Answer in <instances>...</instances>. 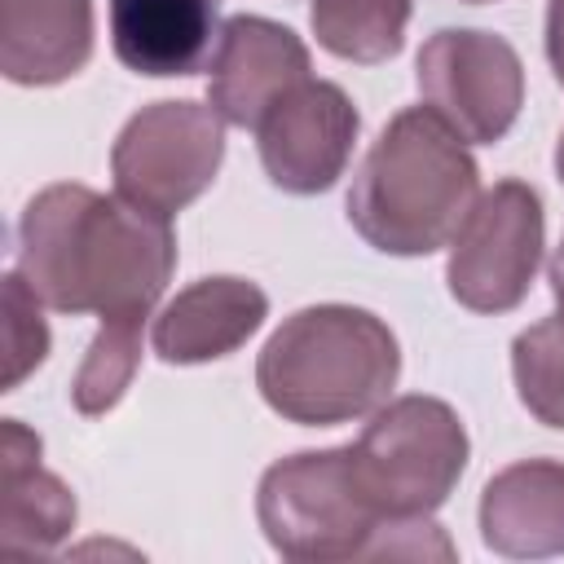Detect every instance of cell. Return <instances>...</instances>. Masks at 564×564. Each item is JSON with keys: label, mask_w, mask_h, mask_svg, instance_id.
<instances>
[{"label": "cell", "mask_w": 564, "mask_h": 564, "mask_svg": "<svg viewBox=\"0 0 564 564\" xmlns=\"http://www.w3.org/2000/svg\"><path fill=\"white\" fill-rule=\"evenodd\" d=\"M176 269L172 220L88 185L40 189L18 220V273L53 313L145 322Z\"/></svg>", "instance_id": "6da1fadb"}, {"label": "cell", "mask_w": 564, "mask_h": 564, "mask_svg": "<svg viewBox=\"0 0 564 564\" xmlns=\"http://www.w3.org/2000/svg\"><path fill=\"white\" fill-rule=\"evenodd\" d=\"M480 167L467 141L427 106H410L383 123L348 189V225L383 256H432L454 242Z\"/></svg>", "instance_id": "7a4b0ae2"}, {"label": "cell", "mask_w": 564, "mask_h": 564, "mask_svg": "<svg viewBox=\"0 0 564 564\" xmlns=\"http://www.w3.org/2000/svg\"><path fill=\"white\" fill-rule=\"evenodd\" d=\"M397 375V335L357 304H308L291 313L256 357L264 405L300 427H335L375 414L392 397Z\"/></svg>", "instance_id": "3957f363"}, {"label": "cell", "mask_w": 564, "mask_h": 564, "mask_svg": "<svg viewBox=\"0 0 564 564\" xmlns=\"http://www.w3.org/2000/svg\"><path fill=\"white\" fill-rule=\"evenodd\" d=\"M256 520L269 546L295 564L361 560L388 529L361 476L352 467V445L300 449L278 458L256 489Z\"/></svg>", "instance_id": "277c9868"}, {"label": "cell", "mask_w": 564, "mask_h": 564, "mask_svg": "<svg viewBox=\"0 0 564 564\" xmlns=\"http://www.w3.org/2000/svg\"><path fill=\"white\" fill-rule=\"evenodd\" d=\"M467 427L441 397L383 401L352 441V467L383 520L432 516L467 467Z\"/></svg>", "instance_id": "5b68a950"}, {"label": "cell", "mask_w": 564, "mask_h": 564, "mask_svg": "<svg viewBox=\"0 0 564 564\" xmlns=\"http://www.w3.org/2000/svg\"><path fill=\"white\" fill-rule=\"evenodd\" d=\"M225 159V119L203 101H154L141 106L110 145L115 194L176 216L185 212L220 172Z\"/></svg>", "instance_id": "8992f818"}, {"label": "cell", "mask_w": 564, "mask_h": 564, "mask_svg": "<svg viewBox=\"0 0 564 564\" xmlns=\"http://www.w3.org/2000/svg\"><path fill=\"white\" fill-rule=\"evenodd\" d=\"M546 247L542 198L524 181L485 189L449 242L445 286L471 313H511L524 304Z\"/></svg>", "instance_id": "52a82bcc"}, {"label": "cell", "mask_w": 564, "mask_h": 564, "mask_svg": "<svg viewBox=\"0 0 564 564\" xmlns=\"http://www.w3.org/2000/svg\"><path fill=\"white\" fill-rule=\"evenodd\" d=\"M414 75L423 106L441 115L467 145L502 141L524 106L520 53L494 31L445 26L427 35Z\"/></svg>", "instance_id": "ba28073f"}, {"label": "cell", "mask_w": 564, "mask_h": 564, "mask_svg": "<svg viewBox=\"0 0 564 564\" xmlns=\"http://www.w3.org/2000/svg\"><path fill=\"white\" fill-rule=\"evenodd\" d=\"M357 132L361 115L352 97L339 84L308 75L256 128L264 176L286 194H326L344 176Z\"/></svg>", "instance_id": "9c48e42d"}, {"label": "cell", "mask_w": 564, "mask_h": 564, "mask_svg": "<svg viewBox=\"0 0 564 564\" xmlns=\"http://www.w3.org/2000/svg\"><path fill=\"white\" fill-rule=\"evenodd\" d=\"M308 70V48L291 26L260 13H234L212 53L207 106L234 128H260V119L304 84Z\"/></svg>", "instance_id": "30bf717a"}, {"label": "cell", "mask_w": 564, "mask_h": 564, "mask_svg": "<svg viewBox=\"0 0 564 564\" xmlns=\"http://www.w3.org/2000/svg\"><path fill=\"white\" fill-rule=\"evenodd\" d=\"M269 317V295L234 273L198 278L154 317L150 344L167 366H203L238 352Z\"/></svg>", "instance_id": "8fae6325"}, {"label": "cell", "mask_w": 564, "mask_h": 564, "mask_svg": "<svg viewBox=\"0 0 564 564\" xmlns=\"http://www.w3.org/2000/svg\"><path fill=\"white\" fill-rule=\"evenodd\" d=\"M115 57L150 79L198 75L220 40L216 0H106Z\"/></svg>", "instance_id": "7c38bea8"}, {"label": "cell", "mask_w": 564, "mask_h": 564, "mask_svg": "<svg viewBox=\"0 0 564 564\" xmlns=\"http://www.w3.org/2000/svg\"><path fill=\"white\" fill-rule=\"evenodd\" d=\"M480 538L507 560L564 555V463L520 458L480 489Z\"/></svg>", "instance_id": "4fadbf2b"}, {"label": "cell", "mask_w": 564, "mask_h": 564, "mask_svg": "<svg viewBox=\"0 0 564 564\" xmlns=\"http://www.w3.org/2000/svg\"><path fill=\"white\" fill-rule=\"evenodd\" d=\"M93 57V0H0V70L9 84L48 88Z\"/></svg>", "instance_id": "5bb4252c"}, {"label": "cell", "mask_w": 564, "mask_h": 564, "mask_svg": "<svg viewBox=\"0 0 564 564\" xmlns=\"http://www.w3.org/2000/svg\"><path fill=\"white\" fill-rule=\"evenodd\" d=\"M75 494L62 476L40 467V436L18 419L0 427V546L53 551L75 529Z\"/></svg>", "instance_id": "9a60e30c"}, {"label": "cell", "mask_w": 564, "mask_h": 564, "mask_svg": "<svg viewBox=\"0 0 564 564\" xmlns=\"http://www.w3.org/2000/svg\"><path fill=\"white\" fill-rule=\"evenodd\" d=\"M414 0H308V26L330 57L379 66L401 53Z\"/></svg>", "instance_id": "2e32d148"}, {"label": "cell", "mask_w": 564, "mask_h": 564, "mask_svg": "<svg viewBox=\"0 0 564 564\" xmlns=\"http://www.w3.org/2000/svg\"><path fill=\"white\" fill-rule=\"evenodd\" d=\"M511 379L520 405L542 427L564 432V313L542 317L511 339Z\"/></svg>", "instance_id": "e0dca14e"}, {"label": "cell", "mask_w": 564, "mask_h": 564, "mask_svg": "<svg viewBox=\"0 0 564 564\" xmlns=\"http://www.w3.org/2000/svg\"><path fill=\"white\" fill-rule=\"evenodd\" d=\"M141 326L145 322H101V330L93 335L84 366L70 383V405L84 419H97L123 401V392L141 366Z\"/></svg>", "instance_id": "ac0fdd59"}, {"label": "cell", "mask_w": 564, "mask_h": 564, "mask_svg": "<svg viewBox=\"0 0 564 564\" xmlns=\"http://www.w3.org/2000/svg\"><path fill=\"white\" fill-rule=\"evenodd\" d=\"M48 357V322L40 317V295L18 269L4 273V379L0 392H13Z\"/></svg>", "instance_id": "d6986e66"}, {"label": "cell", "mask_w": 564, "mask_h": 564, "mask_svg": "<svg viewBox=\"0 0 564 564\" xmlns=\"http://www.w3.org/2000/svg\"><path fill=\"white\" fill-rule=\"evenodd\" d=\"M546 62L564 88V0H551L546 4Z\"/></svg>", "instance_id": "ffe728a7"}, {"label": "cell", "mask_w": 564, "mask_h": 564, "mask_svg": "<svg viewBox=\"0 0 564 564\" xmlns=\"http://www.w3.org/2000/svg\"><path fill=\"white\" fill-rule=\"evenodd\" d=\"M551 295H555V304H560V313H564V242H560L555 256H551Z\"/></svg>", "instance_id": "44dd1931"}, {"label": "cell", "mask_w": 564, "mask_h": 564, "mask_svg": "<svg viewBox=\"0 0 564 564\" xmlns=\"http://www.w3.org/2000/svg\"><path fill=\"white\" fill-rule=\"evenodd\" d=\"M555 176H560V185H564V132H560V145H555Z\"/></svg>", "instance_id": "7402d4cb"}, {"label": "cell", "mask_w": 564, "mask_h": 564, "mask_svg": "<svg viewBox=\"0 0 564 564\" xmlns=\"http://www.w3.org/2000/svg\"><path fill=\"white\" fill-rule=\"evenodd\" d=\"M463 4H489V0H463Z\"/></svg>", "instance_id": "603a6c76"}]
</instances>
